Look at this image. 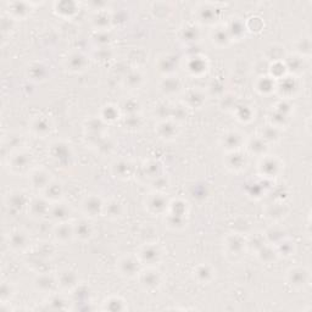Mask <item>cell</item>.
Wrapping results in <instances>:
<instances>
[{"label":"cell","instance_id":"cell-1","mask_svg":"<svg viewBox=\"0 0 312 312\" xmlns=\"http://www.w3.org/2000/svg\"><path fill=\"white\" fill-rule=\"evenodd\" d=\"M287 279H288V283L293 288L295 289H301L305 288L310 284V270L304 266H297L292 267L287 272Z\"/></svg>","mask_w":312,"mask_h":312},{"label":"cell","instance_id":"cell-2","mask_svg":"<svg viewBox=\"0 0 312 312\" xmlns=\"http://www.w3.org/2000/svg\"><path fill=\"white\" fill-rule=\"evenodd\" d=\"M139 265H141V261L138 259H134V257L131 256H125L123 259L120 260L119 270L122 276L134 277V276L138 275Z\"/></svg>","mask_w":312,"mask_h":312},{"label":"cell","instance_id":"cell-3","mask_svg":"<svg viewBox=\"0 0 312 312\" xmlns=\"http://www.w3.org/2000/svg\"><path fill=\"white\" fill-rule=\"evenodd\" d=\"M161 259V251L155 245H145L139 254V261L148 265H156Z\"/></svg>","mask_w":312,"mask_h":312},{"label":"cell","instance_id":"cell-4","mask_svg":"<svg viewBox=\"0 0 312 312\" xmlns=\"http://www.w3.org/2000/svg\"><path fill=\"white\" fill-rule=\"evenodd\" d=\"M141 286L145 290H155L161 286V276L160 273L154 270L145 271L141 276Z\"/></svg>","mask_w":312,"mask_h":312},{"label":"cell","instance_id":"cell-5","mask_svg":"<svg viewBox=\"0 0 312 312\" xmlns=\"http://www.w3.org/2000/svg\"><path fill=\"white\" fill-rule=\"evenodd\" d=\"M83 211L89 216H97L104 210V204L97 196H89L86 198V200L82 204Z\"/></svg>","mask_w":312,"mask_h":312},{"label":"cell","instance_id":"cell-6","mask_svg":"<svg viewBox=\"0 0 312 312\" xmlns=\"http://www.w3.org/2000/svg\"><path fill=\"white\" fill-rule=\"evenodd\" d=\"M167 201L165 200L161 194H152V196H149V202H148V207H149L150 211L153 212H162L167 209Z\"/></svg>","mask_w":312,"mask_h":312},{"label":"cell","instance_id":"cell-7","mask_svg":"<svg viewBox=\"0 0 312 312\" xmlns=\"http://www.w3.org/2000/svg\"><path fill=\"white\" fill-rule=\"evenodd\" d=\"M56 283L57 279H54L50 276H42V277H38L37 281H35V287H37L38 290L51 293L56 287Z\"/></svg>","mask_w":312,"mask_h":312},{"label":"cell","instance_id":"cell-8","mask_svg":"<svg viewBox=\"0 0 312 312\" xmlns=\"http://www.w3.org/2000/svg\"><path fill=\"white\" fill-rule=\"evenodd\" d=\"M70 223H59V226L56 227L55 235L57 240H61V242H67L70 238H72L75 235V231H73V227L68 226Z\"/></svg>","mask_w":312,"mask_h":312},{"label":"cell","instance_id":"cell-9","mask_svg":"<svg viewBox=\"0 0 312 312\" xmlns=\"http://www.w3.org/2000/svg\"><path fill=\"white\" fill-rule=\"evenodd\" d=\"M73 231H75V234L78 235L81 239H89L93 233L92 226L88 222H86V221L77 222V224L73 227Z\"/></svg>","mask_w":312,"mask_h":312},{"label":"cell","instance_id":"cell-10","mask_svg":"<svg viewBox=\"0 0 312 312\" xmlns=\"http://www.w3.org/2000/svg\"><path fill=\"white\" fill-rule=\"evenodd\" d=\"M194 273H195L196 278H198L200 282H202V283H209L213 277V275H212L213 272L211 271V268H210L209 266H206V265H205V266H199Z\"/></svg>","mask_w":312,"mask_h":312}]
</instances>
